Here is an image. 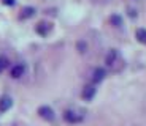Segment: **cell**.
<instances>
[{
	"instance_id": "obj_1",
	"label": "cell",
	"mask_w": 146,
	"mask_h": 126,
	"mask_svg": "<svg viewBox=\"0 0 146 126\" xmlns=\"http://www.w3.org/2000/svg\"><path fill=\"white\" fill-rule=\"evenodd\" d=\"M117 61H119V54H117L114 49H111L108 52V55L105 57V63L110 66V68H114V65H116Z\"/></svg>"
},
{
	"instance_id": "obj_2",
	"label": "cell",
	"mask_w": 146,
	"mask_h": 126,
	"mask_svg": "<svg viewBox=\"0 0 146 126\" xmlns=\"http://www.w3.org/2000/svg\"><path fill=\"white\" fill-rule=\"evenodd\" d=\"M38 114H40V117L44 118V120H52L54 118V112H52L51 107H48V106H41V107L38 109Z\"/></svg>"
},
{
	"instance_id": "obj_3",
	"label": "cell",
	"mask_w": 146,
	"mask_h": 126,
	"mask_svg": "<svg viewBox=\"0 0 146 126\" xmlns=\"http://www.w3.org/2000/svg\"><path fill=\"white\" fill-rule=\"evenodd\" d=\"M81 96H83V99L91 101L92 98L95 96V87H94V85H86V87L83 88V93H81Z\"/></svg>"
},
{
	"instance_id": "obj_4",
	"label": "cell",
	"mask_w": 146,
	"mask_h": 126,
	"mask_svg": "<svg viewBox=\"0 0 146 126\" xmlns=\"http://www.w3.org/2000/svg\"><path fill=\"white\" fill-rule=\"evenodd\" d=\"M51 24H49V22H40V24L36 25V33H38V35H43V36H46L48 33L51 32Z\"/></svg>"
},
{
	"instance_id": "obj_5",
	"label": "cell",
	"mask_w": 146,
	"mask_h": 126,
	"mask_svg": "<svg viewBox=\"0 0 146 126\" xmlns=\"http://www.w3.org/2000/svg\"><path fill=\"white\" fill-rule=\"evenodd\" d=\"M24 71H26V66L22 65V63H18V65H15L13 68H11V77L19 79V77L24 74Z\"/></svg>"
},
{
	"instance_id": "obj_6",
	"label": "cell",
	"mask_w": 146,
	"mask_h": 126,
	"mask_svg": "<svg viewBox=\"0 0 146 126\" xmlns=\"http://www.w3.org/2000/svg\"><path fill=\"white\" fill-rule=\"evenodd\" d=\"M105 79V69L102 68H95L94 72H92V82L97 84V82H102Z\"/></svg>"
},
{
	"instance_id": "obj_7",
	"label": "cell",
	"mask_w": 146,
	"mask_h": 126,
	"mask_svg": "<svg viewBox=\"0 0 146 126\" xmlns=\"http://www.w3.org/2000/svg\"><path fill=\"white\" fill-rule=\"evenodd\" d=\"M81 118H83L81 114H76V112H73V110H67L65 112V120L70 121V123H76V121H80Z\"/></svg>"
},
{
	"instance_id": "obj_8",
	"label": "cell",
	"mask_w": 146,
	"mask_h": 126,
	"mask_svg": "<svg viewBox=\"0 0 146 126\" xmlns=\"http://www.w3.org/2000/svg\"><path fill=\"white\" fill-rule=\"evenodd\" d=\"M11 106H13V99L10 96H3L0 99V112H7Z\"/></svg>"
},
{
	"instance_id": "obj_9",
	"label": "cell",
	"mask_w": 146,
	"mask_h": 126,
	"mask_svg": "<svg viewBox=\"0 0 146 126\" xmlns=\"http://www.w3.org/2000/svg\"><path fill=\"white\" fill-rule=\"evenodd\" d=\"M137 40L141 44H146V29H138L137 30Z\"/></svg>"
},
{
	"instance_id": "obj_10",
	"label": "cell",
	"mask_w": 146,
	"mask_h": 126,
	"mask_svg": "<svg viewBox=\"0 0 146 126\" xmlns=\"http://www.w3.org/2000/svg\"><path fill=\"white\" fill-rule=\"evenodd\" d=\"M33 13H35V10H33V8H24V10H22V14H21V18H22V19L30 18V16H33Z\"/></svg>"
},
{
	"instance_id": "obj_11",
	"label": "cell",
	"mask_w": 146,
	"mask_h": 126,
	"mask_svg": "<svg viewBox=\"0 0 146 126\" xmlns=\"http://www.w3.org/2000/svg\"><path fill=\"white\" fill-rule=\"evenodd\" d=\"M111 22H113V24H116V27H119V25L122 24V19H121L119 16H113V18H111Z\"/></svg>"
},
{
	"instance_id": "obj_12",
	"label": "cell",
	"mask_w": 146,
	"mask_h": 126,
	"mask_svg": "<svg viewBox=\"0 0 146 126\" xmlns=\"http://www.w3.org/2000/svg\"><path fill=\"white\" fill-rule=\"evenodd\" d=\"M3 3H7V5H13V3H15V0H3Z\"/></svg>"
},
{
	"instance_id": "obj_13",
	"label": "cell",
	"mask_w": 146,
	"mask_h": 126,
	"mask_svg": "<svg viewBox=\"0 0 146 126\" xmlns=\"http://www.w3.org/2000/svg\"><path fill=\"white\" fill-rule=\"evenodd\" d=\"M2 69H3V66H2V65H0V72H2Z\"/></svg>"
},
{
	"instance_id": "obj_14",
	"label": "cell",
	"mask_w": 146,
	"mask_h": 126,
	"mask_svg": "<svg viewBox=\"0 0 146 126\" xmlns=\"http://www.w3.org/2000/svg\"><path fill=\"white\" fill-rule=\"evenodd\" d=\"M99 2H105V0H99Z\"/></svg>"
}]
</instances>
